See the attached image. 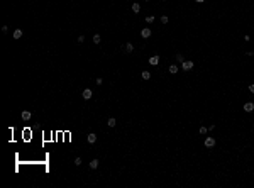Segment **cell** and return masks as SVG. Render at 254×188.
<instances>
[{
    "label": "cell",
    "mask_w": 254,
    "mask_h": 188,
    "mask_svg": "<svg viewBox=\"0 0 254 188\" xmlns=\"http://www.w3.org/2000/svg\"><path fill=\"white\" fill-rule=\"evenodd\" d=\"M149 65H152V66L159 65V56H158V54H154V56H151V58H149Z\"/></svg>",
    "instance_id": "cell-6"
},
{
    "label": "cell",
    "mask_w": 254,
    "mask_h": 188,
    "mask_svg": "<svg viewBox=\"0 0 254 188\" xmlns=\"http://www.w3.org/2000/svg\"><path fill=\"white\" fill-rule=\"evenodd\" d=\"M178 70H180V66H178V65H171V66H169V68H168V71H169V73H171V75H175V73H178Z\"/></svg>",
    "instance_id": "cell-9"
},
{
    "label": "cell",
    "mask_w": 254,
    "mask_h": 188,
    "mask_svg": "<svg viewBox=\"0 0 254 188\" xmlns=\"http://www.w3.org/2000/svg\"><path fill=\"white\" fill-rule=\"evenodd\" d=\"M22 38V29H15L14 31V39H20Z\"/></svg>",
    "instance_id": "cell-13"
},
{
    "label": "cell",
    "mask_w": 254,
    "mask_h": 188,
    "mask_svg": "<svg viewBox=\"0 0 254 188\" xmlns=\"http://www.w3.org/2000/svg\"><path fill=\"white\" fill-rule=\"evenodd\" d=\"M141 38H142V39L151 38V29H149V27H144V29L141 31Z\"/></svg>",
    "instance_id": "cell-3"
},
{
    "label": "cell",
    "mask_w": 254,
    "mask_h": 188,
    "mask_svg": "<svg viewBox=\"0 0 254 188\" xmlns=\"http://www.w3.org/2000/svg\"><path fill=\"white\" fill-rule=\"evenodd\" d=\"M92 95H93V93H92V90H90V88H85L83 93H81V97H83L85 100H90V98H92Z\"/></svg>",
    "instance_id": "cell-5"
},
{
    "label": "cell",
    "mask_w": 254,
    "mask_h": 188,
    "mask_svg": "<svg viewBox=\"0 0 254 188\" xmlns=\"http://www.w3.org/2000/svg\"><path fill=\"white\" fill-rule=\"evenodd\" d=\"M86 141H88V144H95V142H97V134L90 132V134L86 136Z\"/></svg>",
    "instance_id": "cell-4"
},
{
    "label": "cell",
    "mask_w": 254,
    "mask_h": 188,
    "mask_svg": "<svg viewBox=\"0 0 254 188\" xmlns=\"http://www.w3.org/2000/svg\"><path fill=\"white\" fill-rule=\"evenodd\" d=\"M124 49H125V53H132V51H134V44H132V42H127V44L124 46Z\"/></svg>",
    "instance_id": "cell-12"
},
{
    "label": "cell",
    "mask_w": 254,
    "mask_h": 188,
    "mask_svg": "<svg viewBox=\"0 0 254 188\" xmlns=\"http://www.w3.org/2000/svg\"><path fill=\"white\" fill-rule=\"evenodd\" d=\"M207 132H208L207 127H200V134H207Z\"/></svg>",
    "instance_id": "cell-20"
},
{
    "label": "cell",
    "mask_w": 254,
    "mask_h": 188,
    "mask_svg": "<svg viewBox=\"0 0 254 188\" xmlns=\"http://www.w3.org/2000/svg\"><path fill=\"white\" fill-rule=\"evenodd\" d=\"M98 164H100V161L95 158V159L90 161V164H88V166H90V169H97V168H98Z\"/></svg>",
    "instance_id": "cell-8"
},
{
    "label": "cell",
    "mask_w": 254,
    "mask_h": 188,
    "mask_svg": "<svg viewBox=\"0 0 254 188\" xmlns=\"http://www.w3.org/2000/svg\"><path fill=\"white\" fill-rule=\"evenodd\" d=\"M146 2H149V0H146Z\"/></svg>",
    "instance_id": "cell-26"
},
{
    "label": "cell",
    "mask_w": 254,
    "mask_h": 188,
    "mask_svg": "<svg viewBox=\"0 0 254 188\" xmlns=\"http://www.w3.org/2000/svg\"><path fill=\"white\" fill-rule=\"evenodd\" d=\"M132 12H134V14H139V12H141V5H139L137 2L132 3Z\"/></svg>",
    "instance_id": "cell-10"
},
{
    "label": "cell",
    "mask_w": 254,
    "mask_h": 188,
    "mask_svg": "<svg viewBox=\"0 0 254 188\" xmlns=\"http://www.w3.org/2000/svg\"><path fill=\"white\" fill-rule=\"evenodd\" d=\"M168 15H163V17H161V24H168Z\"/></svg>",
    "instance_id": "cell-18"
},
{
    "label": "cell",
    "mask_w": 254,
    "mask_h": 188,
    "mask_svg": "<svg viewBox=\"0 0 254 188\" xmlns=\"http://www.w3.org/2000/svg\"><path fill=\"white\" fill-rule=\"evenodd\" d=\"M102 42V38H100V34H95L93 36V44H100Z\"/></svg>",
    "instance_id": "cell-14"
},
{
    "label": "cell",
    "mask_w": 254,
    "mask_h": 188,
    "mask_svg": "<svg viewBox=\"0 0 254 188\" xmlns=\"http://www.w3.org/2000/svg\"><path fill=\"white\" fill-rule=\"evenodd\" d=\"M214 146H215V139L212 136H208L207 139H205V148H214Z\"/></svg>",
    "instance_id": "cell-2"
},
{
    "label": "cell",
    "mask_w": 254,
    "mask_h": 188,
    "mask_svg": "<svg viewBox=\"0 0 254 188\" xmlns=\"http://www.w3.org/2000/svg\"><path fill=\"white\" fill-rule=\"evenodd\" d=\"M9 31V26H2V32H7Z\"/></svg>",
    "instance_id": "cell-23"
},
{
    "label": "cell",
    "mask_w": 254,
    "mask_h": 188,
    "mask_svg": "<svg viewBox=\"0 0 254 188\" xmlns=\"http://www.w3.org/2000/svg\"><path fill=\"white\" fill-rule=\"evenodd\" d=\"M75 164H76V166H80V164H81V158H75Z\"/></svg>",
    "instance_id": "cell-21"
},
{
    "label": "cell",
    "mask_w": 254,
    "mask_h": 188,
    "mask_svg": "<svg viewBox=\"0 0 254 188\" xmlns=\"http://www.w3.org/2000/svg\"><path fill=\"white\" fill-rule=\"evenodd\" d=\"M142 80H149V78H151V73H149V71H142Z\"/></svg>",
    "instance_id": "cell-16"
},
{
    "label": "cell",
    "mask_w": 254,
    "mask_h": 188,
    "mask_svg": "<svg viewBox=\"0 0 254 188\" xmlns=\"http://www.w3.org/2000/svg\"><path fill=\"white\" fill-rule=\"evenodd\" d=\"M253 110H254V104H253V102H247V104H244V112L249 113V112H253Z\"/></svg>",
    "instance_id": "cell-7"
},
{
    "label": "cell",
    "mask_w": 254,
    "mask_h": 188,
    "mask_svg": "<svg viewBox=\"0 0 254 188\" xmlns=\"http://www.w3.org/2000/svg\"><path fill=\"white\" fill-rule=\"evenodd\" d=\"M195 2H198V3H203V2H205V0H195Z\"/></svg>",
    "instance_id": "cell-25"
},
{
    "label": "cell",
    "mask_w": 254,
    "mask_h": 188,
    "mask_svg": "<svg viewBox=\"0 0 254 188\" xmlns=\"http://www.w3.org/2000/svg\"><path fill=\"white\" fill-rule=\"evenodd\" d=\"M146 22H147V24H152V22H154V15H147V17H146Z\"/></svg>",
    "instance_id": "cell-17"
},
{
    "label": "cell",
    "mask_w": 254,
    "mask_h": 188,
    "mask_svg": "<svg viewBox=\"0 0 254 188\" xmlns=\"http://www.w3.org/2000/svg\"><path fill=\"white\" fill-rule=\"evenodd\" d=\"M193 61H190V59H185L183 63H181V70H185V71H191L193 70Z\"/></svg>",
    "instance_id": "cell-1"
},
{
    "label": "cell",
    "mask_w": 254,
    "mask_h": 188,
    "mask_svg": "<svg viewBox=\"0 0 254 188\" xmlns=\"http://www.w3.org/2000/svg\"><path fill=\"white\" fill-rule=\"evenodd\" d=\"M107 124H109V127H115V124H117V120H115L113 117H110V119L107 120Z\"/></svg>",
    "instance_id": "cell-15"
},
{
    "label": "cell",
    "mask_w": 254,
    "mask_h": 188,
    "mask_svg": "<svg viewBox=\"0 0 254 188\" xmlns=\"http://www.w3.org/2000/svg\"><path fill=\"white\" fill-rule=\"evenodd\" d=\"M249 92H251V93H254V83L249 85Z\"/></svg>",
    "instance_id": "cell-24"
},
{
    "label": "cell",
    "mask_w": 254,
    "mask_h": 188,
    "mask_svg": "<svg viewBox=\"0 0 254 188\" xmlns=\"http://www.w3.org/2000/svg\"><path fill=\"white\" fill-rule=\"evenodd\" d=\"M176 59H178L180 63H183V61H185V58H183V54H176Z\"/></svg>",
    "instance_id": "cell-19"
},
{
    "label": "cell",
    "mask_w": 254,
    "mask_h": 188,
    "mask_svg": "<svg viewBox=\"0 0 254 188\" xmlns=\"http://www.w3.org/2000/svg\"><path fill=\"white\" fill-rule=\"evenodd\" d=\"M83 41H85V36H83V34H81V36H78V42H80V44H81Z\"/></svg>",
    "instance_id": "cell-22"
},
{
    "label": "cell",
    "mask_w": 254,
    "mask_h": 188,
    "mask_svg": "<svg viewBox=\"0 0 254 188\" xmlns=\"http://www.w3.org/2000/svg\"><path fill=\"white\" fill-rule=\"evenodd\" d=\"M20 117H22V120H29L31 119V112L29 110H24V112L20 113Z\"/></svg>",
    "instance_id": "cell-11"
}]
</instances>
